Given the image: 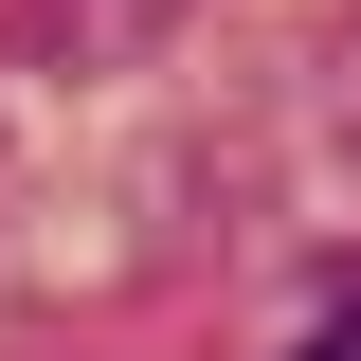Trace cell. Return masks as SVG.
I'll return each instance as SVG.
<instances>
[{
  "mask_svg": "<svg viewBox=\"0 0 361 361\" xmlns=\"http://www.w3.org/2000/svg\"><path fill=\"white\" fill-rule=\"evenodd\" d=\"M307 361H361V325H325V343H307Z\"/></svg>",
  "mask_w": 361,
  "mask_h": 361,
  "instance_id": "cell-1",
  "label": "cell"
}]
</instances>
